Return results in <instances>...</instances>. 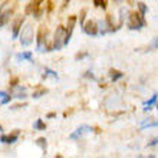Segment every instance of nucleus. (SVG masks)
Segmentation results:
<instances>
[{
    "label": "nucleus",
    "mask_w": 158,
    "mask_h": 158,
    "mask_svg": "<svg viewBox=\"0 0 158 158\" xmlns=\"http://www.w3.org/2000/svg\"><path fill=\"white\" fill-rule=\"evenodd\" d=\"M145 26V20H144V16L141 13H134L129 16L128 20V27L131 30H139Z\"/></svg>",
    "instance_id": "f257e3e1"
},
{
    "label": "nucleus",
    "mask_w": 158,
    "mask_h": 158,
    "mask_svg": "<svg viewBox=\"0 0 158 158\" xmlns=\"http://www.w3.org/2000/svg\"><path fill=\"white\" fill-rule=\"evenodd\" d=\"M65 33L66 30L63 26H59L56 32H55V40H53V49L55 50H60L65 46Z\"/></svg>",
    "instance_id": "f03ea898"
},
{
    "label": "nucleus",
    "mask_w": 158,
    "mask_h": 158,
    "mask_svg": "<svg viewBox=\"0 0 158 158\" xmlns=\"http://www.w3.org/2000/svg\"><path fill=\"white\" fill-rule=\"evenodd\" d=\"M33 38H35L33 27H32L30 25H27L25 29L20 32V43L23 46H29V45L33 43Z\"/></svg>",
    "instance_id": "7ed1b4c3"
},
{
    "label": "nucleus",
    "mask_w": 158,
    "mask_h": 158,
    "mask_svg": "<svg viewBox=\"0 0 158 158\" xmlns=\"http://www.w3.org/2000/svg\"><path fill=\"white\" fill-rule=\"evenodd\" d=\"M83 32H85L88 36H92V38L99 36V33H98V23L94 20H89V22H86V23H83Z\"/></svg>",
    "instance_id": "20e7f679"
},
{
    "label": "nucleus",
    "mask_w": 158,
    "mask_h": 158,
    "mask_svg": "<svg viewBox=\"0 0 158 158\" xmlns=\"http://www.w3.org/2000/svg\"><path fill=\"white\" fill-rule=\"evenodd\" d=\"M92 131V128L89 127V125H81L79 128H76L73 132L71 134V139H79V138H82L85 134H89Z\"/></svg>",
    "instance_id": "39448f33"
},
{
    "label": "nucleus",
    "mask_w": 158,
    "mask_h": 158,
    "mask_svg": "<svg viewBox=\"0 0 158 158\" xmlns=\"http://www.w3.org/2000/svg\"><path fill=\"white\" fill-rule=\"evenodd\" d=\"M98 23V33L99 35H106L108 32H111V25L108 23V20L106 19H104V20H98L96 22Z\"/></svg>",
    "instance_id": "423d86ee"
},
{
    "label": "nucleus",
    "mask_w": 158,
    "mask_h": 158,
    "mask_svg": "<svg viewBox=\"0 0 158 158\" xmlns=\"http://www.w3.org/2000/svg\"><path fill=\"white\" fill-rule=\"evenodd\" d=\"M13 98L16 99H25L26 98V88L19 85V86H13Z\"/></svg>",
    "instance_id": "0eeeda50"
},
{
    "label": "nucleus",
    "mask_w": 158,
    "mask_h": 158,
    "mask_svg": "<svg viewBox=\"0 0 158 158\" xmlns=\"http://www.w3.org/2000/svg\"><path fill=\"white\" fill-rule=\"evenodd\" d=\"M19 139V132H15L12 135H2L0 137V142L2 144H15Z\"/></svg>",
    "instance_id": "6e6552de"
},
{
    "label": "nucleus",
    "mask_w": 158,
    "mask_h": 158,
    "mask_svg": "<svg viewBox=\"0 0 158 158\" xmlns=\"http://www.w3.org/2000/svg\"><path fill=\"white\" fill-rule=\"evenodd\" d=\"M32 58H33V53L30 50H26V52H22V53H17L16 55V59L19 62H23V60H27V62H32Z\"/></svg>",
    "instance_id": "1a4fd4ad"
},
{
    "label": "nucleus",
    "mask_w": 158,
    "mask_h": 158,
    "mask_svg": "<svg viewBox=\"0 0 158 158\" xmlns=\"http://www.w3.org/2000/svg\"><path fill=\"white\" fill-rule=\"evenodd\" d=\"M157 99H158V95H157V94H154V95L151 96L150 99L145 101V102H144V108H142V109H144V112H147V111H150L151 106H152V105H154L155 102H157Z\"/></svg>",
    "instance_id": "9d476101"
},
{
    "label": "nucleus",
    "mask_w": 158,
    "mask_h": 158,
    "mask_svg": "<svg viewBox=\"0 0 158 158\" xmlns=\"http://www.w3.org/2000/svg\"><path fill=\"white\" fill-rule=\"evenodd\" d=\"M22 25H23V19H17L15 22V25H13V39H17L19 36V32L22 29Z\"/></svg>",
    "instance_id": "9b49d317"
},
{
    "label": "nucleus",
    "mask_w": 158,
    "mask_h": 158,
    "mask_svg": "<svg viewBox=\"0 0 158 158\" xmlns=\"http://www.w3.org/2000/svg\"><path fill=\"white\" fill-rule=\"evenodd\" d=\"M10 16H12V10H6V12L0 13V27L7 23L9 19H10Z\"/></svg>",
    "instance_id": "f8f14e48"
},
{
    "label": "nucleus",
    "mask_w": 158,
    "mask_h": 158,
    "mask_svg": "<svg viewBox=\"0 0 158 158\" xmlns=\"http://www.w3.org/2000/svg\"><path fill=\"white\" fill-rule=\"evenodd\" d=\"M0 104L2 105H6V104H9L10 101H12V96L9 95L7 92H3V91H0Z\"/></svg>",
    "instance_id": "ddd939ff"
},
{
    "label": "nucleus",
    "mask_w": 158,
    "mask_h": 158,
    "mask_svg": "<svg viewBox=\"0 0 158 158\" xmlns=\"http://www.w3.org/2000/svg\"><path fill=\"white\" fill-rule=\"evenodd\" d=\"M46 128V125H45V122L42 119H36L33 122V129L35 131H43V129Z\"/></svg>",
    "instance_id": "4468645a"
},
{
    "label": "nucleus",
    "mask_w": 158,
    "mask_h": 158,
    "mask_svg": "<svg viewBox=\"0 0 158 158\" xmlns=\"http://www.w3.org/2000/svg\"><path fill=\"white\" fill-rule=\"evenodd\" d=\"M121 78H124V73H122V72H119V71H111V79H112L114 82H115V81H118V79H121Z\"/></svg>",
    "instance_id": "2eb2a0df"
},
{
    "label": "nucleus",
    "mask_w": 158,
    "mask_h": 158,
    "mask_svg": "<svg viewBox=\"0 0 158 158\" xmlns=\"http://www.w3.org/2000/svg\"><path fill=\"white\" fill-rule=\"evenodd\" d=\"M48 76H52V78L58 79V73H56V72L49 69V68H45V75H43V78H48Z\"/></svg>",
    "instance_id": "dca6fc26"
},
{
    "label": "nucleus",
    "mask_w": 158,
    "mask_h": 158,
    "mask_svg": "<svg viewBox=\"0 0 158 158\" xmlns=\"http://www.w3.org/2000/svg\"><path fill=\"white\" fill-rule=\"evenodd\" d=\"M138 9H139V13H141L142 16H145L147 10H148V7H147L145 3H138Z\"/></svg>",
    "instance_id": "f3484780"
},
{
    "label": "nucleus",
    "mask_w": 158,
    "mask_h": 158,
    "mask_svg": "<svg viewBox=\"0 0 158 158\" xmlns=\"http://www.w3.org/2000/svg\"><path fill=\"white\" fill-rule=\"evenodd\" d=\"M36 144H38V145L40 147L43 151H46V139H45V138H39L38 141H36Z\"/></svg>",
    "instance_id": "a211bd4d"
},
{
    "label": "nucleus",
    "mask_w": 158,
    "mask_h": 158,
    "mask_svg": "<svg viewBox=\"0 0 158 158\" xmlns=\"http://www.w3.org/2000/svg\"><path fill=\"white\" fill-rule=\"evenodd\" d=\"M43 94H46L45 89H42V91H39V92H35V94H33V98H40V95H43Z\"/></svg>",
    "instance_id": "6ab92c4d"
},
{
    "label": "nucleus",
    "mask_w": 158,
    "mask_h": 158,
    "mask_svg": "<svg viewBox=\"0 0 158 158\" xmlns=\"http://www.w3.org/2000/svg\"><path fill=\"white\" fill-rule=\"evenodd\" d=\"M95 3L98 7H105V2L104 0H95Z\"/></svg>",
    "instance_id": "aec40b11"
},
{
    "label": "nucleus",
    "mask_w": 158,
    "mask_h": 158,
    "mask_svg": "<svg viewBox=\"0 0 158 158\" xmlns=\"http://www.w3.org/2000/svg\"><path fill=\"white\" fill-rule=\"evenodd\" d=\"M148 145H150V147H155V145H158V137L155 138V139H154V141H152V142H150Z\"/></svg>",
    "instance_id": "412c9836"
},
{
    "label": "nucleus",
    "mask_w": 158,
    "mask_h": 158,
    "mask_svg": "<svg viewBox=\"0 0 158 158\" xmlns=\"http://www.w3.org/2000/svg\"><path fill=\"white\" fill-rule=\"evenodd\" d=\"M152 48H154V49H158V38L154 39V42H152Z\"/></svg>",
    "instance_id": "4be33fe9"
},
{
    "label": "nucleus",
    "mask_w": 158,
    "mask_h": 158,
    "mask_svg": "<svg viewBox=\"0 0 158 158\" xmlns=\"http://www.w3.org/2000/svg\"><path fill=\"white\" fill-rule=\"evenodd\" d=\"M56 117V114H48V118H53Z\"/></svg>",
    "instance_id": "5701e85b"
},
{
    "label": "nucleus",
    "mask_w": 158,
    "mask_h": 158,
    "mask_svg": "<svg viewBox=\"0 0 158 158\" xmlns=\"http://www.w3.org/2000/svg\"><path fill=\"white\" fill-rule=\"evenodd\" d=\"M0 131H3V128H2V125H0Z\"/></svg>",
    "instance_id": "b1692460"
},
{
    "label": "nucleus",
    "mask_w": 158,
    "mask_h": 158,
    "mask_svg": "<svg viewBox=\"0 0 158 158\" xmlns=\"http://www.w3.org/2000/svg\"><path fill=\"white\" fill-rule=\"evenodd\" d=\"M157 111H158V104H157Z\"/></svg>",
    "instance_id": "393cba45"
}]
</instances>
